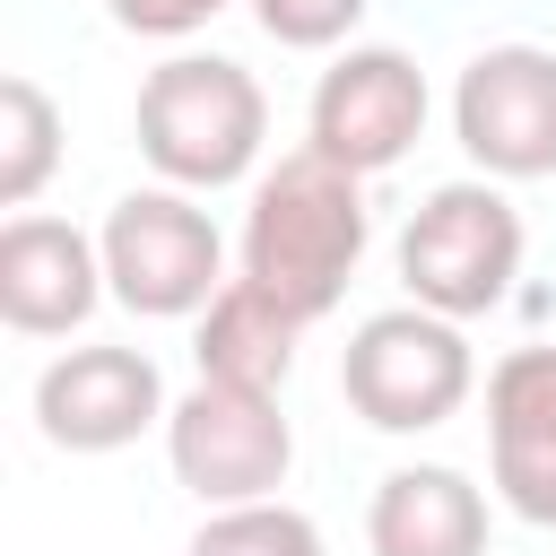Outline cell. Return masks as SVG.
I'll return each mask as SVG.
<instances>
[{"label": "cell", "mask_w": 556, "mask_h": 556, "mask_svg": "<svg viewBox=\"0 0 556 556\" xmlns=\"http://www.w3.org/2000/svg\"><path fill=\"white\" fill-rule=\"evenodd\" d=\"M113 9V26L122 35H156V43H174V35H200L217 9H235V0H104Z\"/></svg>", "instance_id": "e0dca14e"}, {"label": "cell", "mask_w": 556, "mask_h": 556, "mask_svg": "<svg viewBox=\"0 0 556 556\" xmlns=\"http://www.w3.org/2000/svg\"><path fill=\"white\" fill-rule=\"evenodd\" d=\"M295 339H304V321L269 295V287H252V278H226L217 295H208V313H200V374L208 382H252V391H278L287 382V365H295Z\"/></svg>", "instance_id": "4fadbf2b"}, {"label": "cell", "mask_w": 556, "mask_h": 556, "mask_svg": "<svg viewBox=\"0 0 556 556\" xmlns=\"http://www.w3.org/2000/svg\"><path fill=\"white\" fill-rule=\"evenodd\" d=\"M104 243H87L70 217H9L0 226V321L26 339H70L96 313Z\"/></svg>", "instance_id": "30bf717a"}, {"label": "cell", "mask_w": 556, "mask_h": 556, "mask_svg": "<svg viewBox=\"0 0 556 556\" xmlns=\"http://www.w3.org/2000/svg\"><path fill=\"white\" fill-rule=\"evenodd\" d=\"M269 139V96L243 61L226 52H174L139 87V156L174 191H226L261 165Z\"/></svg>", "instance_id": "7a4b0ae2"}, {"label": "cell", "mask_w": 556, "mask_h": 556, "mask_svg": "<svg viewBox=\"0 0 556 556\" xmlns=\"http://www.w3.org/2000/svg\"><path fill=\"white\" fill-rule=\"evenodd\" d=\"M426 130V70L391 43H356L321 70L313 87V148L339 156L348 174H382L417 148Z\"/></svg>", "instance_id": "ba28073f"}, {"label": "cell", "mask_w": 556, "mask_h": 556, "mask_svg": "<svg viewBox=\"0 0 556 556\" xmlns=\"http://www.w3.org/2000/svg\"><path fill=\"white\" fill-rule=\"evenodd\" d=\"M513 278H521V217L495 182H443L400 226V287L426 313L478 321L513 295Z\"/></svg>", "instance_id": "3957f363"}, {"label": "cell", "mask_w": 556, "mask_h": 556, "mask_svg": "<svg viewBox=\"0 0 556 556\" xmlns=\"http://www.w3.org/2000/svg\"><path fill=\"white\" fill-rule=\"evenodd\" d=\"M61 165V104L35 78H0V200L26 208Z\"/></svg>", "instance_id": "5bb4252c"}, {"label": "cell", "mask_w": 556, "mask_h": 556, "mask_svg": "<svg viewBox=\"0 0 556 556\" xmlns=\"http://www.w3.org/2000/svg\"><path fill=\"white\" fill-rule=\"evenodd\" d=\"M104 287L113 304H130L139 321H182V313H208V295L226 287V243L208 226V208L191 191H122L113 217H104Z\"/></svg>", "instance_id": "5b68a950"}, {"label": "cell", "mask_w": 556, "mask_h": 556, "mask_svg": "<svg viewBox=\"0 0 556 556\" xmlns=\"http://www.w3.org/2000/svg\"><path fill=\"white\" fill-rule=\"evenodd\" d=\"M165 460L174 478L217 513V504H261L287 486V460H295V434L278 417V391H252V382H191L174 408H165Z\"/></svg>", "instance_id": "8992f818"}, {"label": "cell", "mask_w": 556, "mask_h": 556, "mask_svg": "<svg viewBox=\"0 0 556 556\" xmlns=\"http://www.w3.org/2000/svg\"><path fill=\"white\" fill-rule=\"evenodd\" d=\"M365 174H348L339 156H321L313 139L295 156H278L261 182H252V208H243V278L269 287L295 321H321L356 261H365Z\"/></svg>", "instance_id": "6da1fadb"}, {"label": "cell", "mask_w": 556, "mask_h": 556, "mask_svg": "<svg viewBox=\"0 0 556 556\" xmlns=\"http://www.w3.org/2000/svg\"><path fill=\"white\" fill-rule=\"evenodd\" d=\"M252 17H261V35L287 43V52H330V43L365 17V0H252Z\"/></svg>", "instance_id": "2e32d148"}, {"label": "cell", "mask_w": 556, "mask_h": 556, "mask_svg": "<svg viewBox=\"0 0 556 556\" xmlns=\"http://www.w3.org/2000/svg\"><path fill=\"white\" fill-rule=\"evenodd\" d=\"M486 452H495V495L556 530V348H513L486 374Z\"/></svg>", "instance_id": "8fae6325"}, {"label": "cell", "mask_w": 556, "mask_h": 556, "mask_svg": "<svg viewBox=\"0 0 556 556\" xmlns=\"http://www.w3.org/2000/svg\"><path fill=\"white\" fill-rule=\"evenodd\" d=\"M191 556H321V530H313V513L261 495V504H217L191 530Z\"/></svg>", "instance_id": "9a60e30c"}, {"label": "cell", "mask_w": 556, "mask_h": 556, "mask_svg": "<svg viewBox=\"0 0 556 556\" xmlns=\"http://www.w3.org/2000/svg\"><path fill=\"white\" fill-rule=\"evenodd\" d=\"M365 547L374 556H486V495L443 460L391 469L374 486Z\"/></svg>", "instance_id": "7c38bea8"}, {"label": "cell", "mask_w": 556, "mask_h": 556, "mask_svg": "<svg viewBox=\"0 0 556 556\" xmlns=\"http://www.w3.org/2000/svg\"><path fill=\"white\" fill-rule=\"evenodd\" d=\"M452 139L495 182L556 174V52L539 43H486L452 87Z\"/></svg>", "instance_id": "52a82bcc"}, {"label": "cell", "mask_w": 556, "mask_h": 556, "mask_svg": "<svg viewBox=\"0 0 556 556\" xmlns=\"http://www.w3.org/2000/svg\"><path fill=\"white\" fill-rule=\"evenodd\" d=\"M478 382V356L460 339L452 313H426V304H391L374 321H356L348 356H339V391L365 426L382 434H426L443 426Z\"/></svg>", "instance_id": "277c9868"}, {"label": "cell", "mask_w": 556, "mask_h": 556, "mask_svg": "<svg viewBox=\"0 0 556 556\" xmlns=\"http://www.w3.org/2000/svg\"><path fill=\"white\" fill-rule=\"evenodd\" d=\"M165 417V382L139 348H70L35 374V426L52 452H122Z\"/></svg>", "instance_id": "9c48e42d"}]
</instances>
